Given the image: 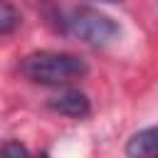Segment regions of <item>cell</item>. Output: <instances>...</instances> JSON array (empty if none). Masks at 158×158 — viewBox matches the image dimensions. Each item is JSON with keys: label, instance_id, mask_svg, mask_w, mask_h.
<instances>
[{"label": "cell", "instance_id": "7", "mask_svg": "<svg viewBox=\"0 0 158 158\" xmlns=\"http://www.w3.org/2000/svg\"><path fill=\"white\" fill-rule=\"evenodd\" d=\"M109 2H116V0H109Z\"/></svg>", "mask_w": 158, "mask_h": 158}, {"label": "cell", "instance_id": "3", "mask_svg": "<svg viewBox=\"0 0 158 158\" xmlns=\"http://www.w3.org/2000/svg\"><path fill=\"white\" fill-rule=\"evenodd\" d=\"M47 106L52 111L62 114V116H69V118H84L91 111V104H89L86 94H81L79 89H64V91L49 96Z\"/></svg>", "mask_w": 158, "mask_h": 158}, {"label": "cell", "instance_id": "1", "mask_svg": "<svg viewBox=\"0 0 158 158\" xmlns=\"http://www.w3.org/2000/svg\"><path fill=\"white\" fill-rule=\"evenodd\" d=\"M22 77H27L30 81L37 84H49V86H59V84H69L74 79L86 77L89 67L81 57L77 54H67V52H32L22 59L20 64Z\"/></svg>", "mask_w": 158, "mask_h": 158}, {"label": "cell", "instance_id": "4", "mask_svg": "<svg viewBox=\"0 0 158 158\" xmlns=\"http://www.w3.org/2000/svg\"><path fill=\"white\" fill-rule=\"evenodd\" d=\"M126 156H133V158L158 156V126H151V128H143V131L133 133L126 143Z\"/></svg>", "mask_w": 158, "mask_h": 158}, {"label": "cell", "instance_id": "2", "mask_svg": "<svg viewBox=\"0 0 158 158\" xmlns=\"http://www.w3.org/2000/svg\"><path fill=\"white\" fill-rule=\"evenodd\" d=\"M64 30L94 47H104L121 35L118 22L96 7H74L64 20Z\"/></svg>", "mask_w": 158, "mask_h": 158}, {"label": "cell", "instance_id": "5", "mask_svg": "<svg viewBox=\"0 0 158 158\" xmlns=\"http://www.w3.org/2000/svg\"><path fill=\"white\" fill-rule=\"evenodd\" d=\"M20 25V12L12 2L0 0V35H10Z\"/></svg>", "mask_w": 158, "mask_h": 158}, {"label": "cell", "instance_id": "6", "mask_svg": "<svg viewBox=\"0 0 158 158\" xmlns=\"http://www.w3.org/2000/svg\"><path fill=\"white\" fill-rule=\"evenodd\" d=\"M0 153L2 156H27V148L20 146V143H7V146L0 148Z\"/></svg>", "mask_w": 158, "mask_h": 158}]
</instances>
